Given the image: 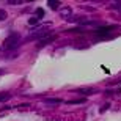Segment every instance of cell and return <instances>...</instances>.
Returning <instances> with one entry per match:
<instances>
[{"label":"cell","instance_id":"6da1fadb","mask_svg":"<svg viewBox=\"0 0 121 121\" xmlns=\"http://www.w3.org/2000/svg\"><path fill=\"white\" fill-rule=\"evenodd\" d=\"M19 44H21V35H19V33H11V35L5 39L3 47L6 50H14V49L19 47Z\"/></svg>","mask_w":121,"mask_h":121},{"label":"cell","instance_id":"4fadbf2b","mask_svg":"<svg viewBox=\"0 0 121 121\" xmlns=\"http://www.w3.org/2000/svg\"><path fill=\"white\" fill-rule=\"evenodd\" d=\"M6 17H8L6 11H5V9H0V22H3V21H5Z\"/></svg>","mask_w":121,"mask_h":121},{"label":"cell","instance_id":"9a60e30c","mask_svg":"<svg viewBox=\"0 0 121 121\" xmlns=\"http://www.w3.org/2000/svg\"><path fill=\"white\" fill-rule=\"evenodd\" d=\"M2 74H5V71H3V69H0V76H2Z\"/></svg>","mask_w":121,"mask_h":121},{"label":"cell","instance_id":"9c48e42d","mask_svg":"<svg viewBox=\"0 0 121 121\" xmlns=\"http://www.w3.org/2000/svg\"><path fill=\"white\" fill-rule=\"evenodd\" d=\"M8 99H11V93H0V102H5V101H8Z\"/></svg>","mask_w":121,"mask_h":121},{"label":"cell","instance_id":"8992f818","mask_svg":"<svg viewBox=\"0 0 121 121\" xmlns=\"http://www.w3.org/2000/svg\"><path fill=\"white\" fill-rule=\"evenodd\" d=\"M44 102L46 104H50V105H58V104H61L63 101H61V99H57V98H47Z\"/></svg>","mask_w":121,"mask_h":121},{"label":"cell","instance_id":"30bf717a","mask_svg":"<svg viewBox=\"0 0 121 121\" xmlns=\"http://www.w3.org/2000/svg\"><path fill=\"white\" fill-rule=\"evenodd\" d=\"M44 9H43V8H38V9H36V17H38V19H43V17H44Z\"/></svg>","mask_w":121,"mask_h":121},{"label":"cell","instance_id":"5b68a950","mask_svg":"<svg viewBox=\"0 0 121 121\" xmlns=\"http://www.w3.org/2000/svg\"><path fill=\"white\" fill-rule=\"evenodd\" d=\"M77 93H80V94H94L96 90H94V88H88V86H85V88H79Z\"/></svg>","mask_w":121,"mask_h":121},{"label":"cell","instance_id":"5bb4252c","mask_svg":"<svg viewBox=\"0 0 121 121\" xmlns=\"http://www.w3.org/2000/svg\"><path fill=\"white\" fill-rule=\"evenodd\" d=\"M8 5H22V0H8Z\"/></svg>","mask_w":121,"mask_h":121},{"label":"cell","instance_id":"7c38bea8","mask_svg":"<svg viewBox=\"0 0 121 121\" xmlns=\"http://www.w3.org/2000/svg\"><path fill=\"white\" fill-rule=\"evenodd\" d=\"M83 102H85V99H74V101H68L66 104L72 105V104H83Z\"/></svg>","mask_w":121,"mask_h":121},{"label":"cell","instance_id":"277c9868","mask_svg":"<svg viewBox=\"0 0 121 121\" xmlns=\"http://www.w3.org/2000/svg\"><path fill=\"white\" fill-rule=\"evenodd\" d=\"M60 16H63L66 21H69L72 17V8L71 6H63V8H60Z\"/></svg>","mask_w":121,"mask_h":121},{"label":"cell","instance_id":"ba28073f","mask_svg":"<svg viewBox=\"0 0 121 121\" xmlns=\"http://www.w3.org/2000/svg\"><path fill=\"white\" fill-rule=\"evenodd\" d=\"M47 6H50L52 9H57L60 6V2L58 0H47Z\"/></svg>","mask_w":121,"mask_h":121},{"label":"cell","instance_id":"8fae6325","mask_svg":"<svg viewBox=\"0 0 121 121\" xmlns=\"http://www.w3.org/2000/svg\"><path fill=\"white\" fill-rule=\"evenodd\" d=\"M38 22H39V19L36 17V16H33L31 19H28V25H36Z\"/></svg>","mask_w":121,"mask_h":121},{"label":"cell","instance_id":"7a4b0ae2","mask_svg":"<svg viewBox=\"0 0 121 121\" xmlns=\"http://www.w3.org/2000/svg\"><path fill=\"white\" fill-rule=\"evenodd\" d=\"M117 28H118V25H99L93 33L96 36H101V38H108L110 36V31L117 30Z\"/></svg>","mask_w":121,"mask_h":121},{"label":"cell","instance_id":"3957f363","mask_svg":"<svg viewBox=\"0 0 121 121\" xmlns=\"http://www.w3.org/2000/svg\"><path fill=\"white\" fill-rule=\"evenodd\" d=\"M55 39H57V35H54V33H50V31H49V35H47V36H44L43 39H39L38 47H44V46L50 44V43H54Z\"/></svg>","mask_w":121,"mask_h":121},{"label":"cell","instance_id":"52a82bcc","mask_svg":"<svg viewBox=\"0 0 121 121\" xmlns=\"http://www.w3.org/2000/svg\"><path fill=\"white\" fill-rule=\"evenodd\" d=\"M110 9H115V11H118L121 14V2H112L110 3Z\"/></svg>","mask_w":121,"mask_h":121}]
</instances>
